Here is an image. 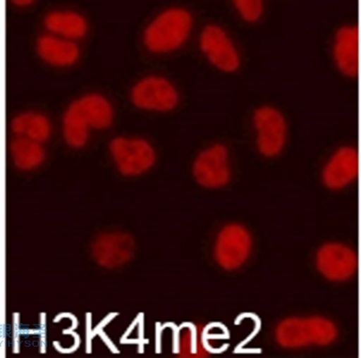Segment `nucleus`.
<instances>
[{"mask_svg": "<svg viewBox=\"0 0 361 358\" xmlns=\"http://www.w3.org/2000/svg\"><path fill=\"white\" fill-rule=\"evenodd\" d=\"M233 4L246 21L256 22L262 15L263 4L260 0H235Z\"/></svg>", "mask_w": 361, "mask_h": 358, "instance_id": "19", "label": "nucleus"}, {"mask_svg": "<svg viewBox=\"0 0 361 358\" xmlns=\"http://www.w3.org/2000/svg\"><path fill=\"white\" fill-rule=\"evenodd\" d=\"M202 51L213 65L226 72H233L240 66L238 54L226 34L217 26H207L200 39Z\"/></svg>", "mask_w": 361, "mask_h": 358, "instance_id": "10", "label": "nucleus"}, {"mask_svg": "<svg viewBox=\"0 0 361 358\" xmlns=\"http://www.w3.org/2000/svg\"><path fill=\"white\" fill-rule=\"evenodd\" d=\"M192 173L197 183L207 189L224 187L231 179L226 147L215 144L202 152L195 161Z\"/></svg>", "mask_w": 361, "mask_h": 358, "instance_id": "7", "label": "nucleus"}, {"mask_svg": "<svg viewBox=\"0 0 361 358\" xmlns=\"http://www.w3.org/2000/svg\"><path fill=\"white\" fill-rule=\"evenodd\" d=\"M90 128L106 130L115 120V110L108 97L97 92H90L75 101Z\"/></svg>", "mask_w": 361, "mask_h": 358, "instance_id": "15", "label": "nucleus"}, {"mask_svg": "<svg viewBox=\"0 0 361 358\" xmlns=\"http://www.w3.org/2000/svg\"><path fill=\"white\" fill-rule=\"evenodd\" d=\"M254 123L258 131L257 144L260 153L265 157H276L287 137V126L283 115L276 109L263 106L254 114Z\"/></svg>", "mask_w": 361, "mask_h": 358, "instance_id": "9", "label": "nucleus"}, {"mask_svg": "<svg viewBox=\"0 0 361 358\" xmlns=\"http://www.w3.org/2000/svg\"><path fill=\"white\" fill-rule=\"evenodd\" d=\"M114 165L122 175L140 176L156 163V152L144 138L118 137L109 146Z\"/></svg>", "mask_w": 361, "mask_h": 358, "instance_id": "3", "label": "nucleus"}, {"mask_svg": "<svg viewBox=\"0 0 361 358\" xmlns=\"http://www.w3.org/2000/svg\"><path fill=\"white\" fill-rule=\"evenodd\" d=\"M135 251V240L128 233L122 232L101 233L92 244L93 259L106 269L118 268L128 264Z\"/></svg>", "mask_w": 361, "mask_h": 358, "instance_id": "6", "label": "nucleus"}, {"mask_svg": "<svg viewBox=\"0 0 361 358\" xmlns=\"http://www.w3.org/2000/svg\"><path fill=\"white\" fill-rule=\"evenodd\" d=\"M130 99L133 105L142 110L169 112L178 104L179 95L167 79L149 76L133 86Z\"/></svg>", "mask_w": 361, "mask_h": 358, "instance_id": "4", "label": "nucleus"}, {"mask_svg": "<svg viewBox=\"0 0 361 358\" xmlns=\"http://www.w3.org/2000/svg\"><path fill=\"white\" fill-rule=\"evenodd\" d=\"M337 336V327L328 319L320 316L285 319L276 331V341L281 347L288 349L328 346Z\"/></svg>", "mask_w": 361, "mask_h": 358, "instance_id": "2", "label": "nucleus"}, {"mask_svg": "<svg viewBox=\"0 0 361 358\" xmlns=\"http://www.w3.org/2000/svg\"><path fill=\"white\" fill-rule=\"evenodd\" d=\"M192 27V16L188 11L169 8L161 13L145 29V47L154 54L176 51L188 39Z\"/></svg>", "mask_w": 361, "mask_h": 358, "instance_id": "1", "label": "nucleus"}, {"mask_svg": "<svg viewBox=\"0 0 361 358\" xmlns=\"http://www.w3.org/2000/svg\"><path fill=\"white\" fill-rule=\"evenodd\" d=\"M62 130L63 140L70 148L82 149L90 140L92 128L84 119L75 101L63 113Z\"/></svg>", "mask_w": 361, "mask_h": 358, "instance_id": "18", "label": "nucleus"}, {"mask_svg": "<svg viewBox=\"0 0 361 358\" xmlns=\"http://www.w3.org/2000/svg\"><path fill=\"white\" fill-rule=\"evenodd\" d=\"M11 133L15 137L27 138L44 144L51 137L52 125L49 117L35 111L19 113L11 119Z\"/></svg>", "mask_w": 361, "mask_h": 358, "instance_id": "16", "label": "nucleus"}, {"mask_svg": "<svg viewBox=\"0 0 361 358\" xmlns=\"http://www.w3.org/2000/svg\"><path fill=\"white\" fill-rule=\"evenodd\" d=\"M43 25L47 33L74 42L85 38L90 31L87 19L82 13L73 10L49 11Z\"/></svg>", "mask_w": 361, "mask_h": 358, "instance_id": "13", "label": "nucleus"}, {"mask_svg": "<svg viewBox=\"0 0 361 358\" xmlns=\"http://www.w3.org/2000/svg\"><path fill=\"white\" fill-rule=\"evenodd\" d=\"M8 151L13 166L20 171L29 172L39 168L47 157L42 144L27 138L13 137Z\"/></svg>", "mask_w": 361, "mask_h": 358, "instance_id": "17", "label": "nucleus"}, {"mask_svg": "<svg viewBox=\"0 0 361 358\" xmlns=\"http://www.w3.org/2000/svg\"><path fill=\"white\" fill-rule=\"evenodd\" d=\"M317 266L328 280L344 282L357 271V256L345 245L331 242L322 246L317 252Z\"/></svg>", "mask_w": 361, "mask_h": 358, "instance_id": "8", "label": "nucleus"}, {"mask_svg": "<svg viewBox=\"0 0 361 358\" xmlns=\"http://www.w3.org/2000/svg\"><path fill=\"white\" fill-rule=\"evenodd\" d=\"M36 53L40 60L56 69H68L80 60L78 43L45 33L36 42Z\"/></svg>", "mask_w": 361, "mask_h": 358, "instance_id": "11", "label": "nucleus"}, {"mask_svg": "<svg viewBox=\"0 0 361 358\" xmlns=\"http://www.w3.org/2000/svg\"><path fill=\"white\" fill-rule=\"evenodd\" d=\"M335 60L343 74L356 77L360 65V34L356 27H343L336 36Z\"/></svg>", "mask_w": 361, "mask_h": 358, "instance_id": "14", "label": "nucleus"}, {"mask_svg": "<svg viewBox=\"0 0 361 358\" xmlns=\"http://www.w3.org/2000/svg\"><path fill=\"white\" fill-rule=\"evenodd\" d=\"M360 160L355 149L342 148L331 157L322 174L324 185L331 190H342L357 178Z\"/></svg>", "mask_w": 361, "mask_h": 358, "instance_id": "12", "label": "nucleus"}, {"mask_svg": "<svg viewBox=\"0 0 361 358\" xmlns=\"http://www.w3.org/2000/svg\"><path fill=\"white\" fill-rule=\"evenodd\" d=\"M252 239L248 230L240 224H229L218 235L215 245V259L226 269L235 271L248 259Z\"/></svg>", "mask_w": 361, "mask_h": 358, "instance_id": "5", "label": "nucleus"}]
</instances>
